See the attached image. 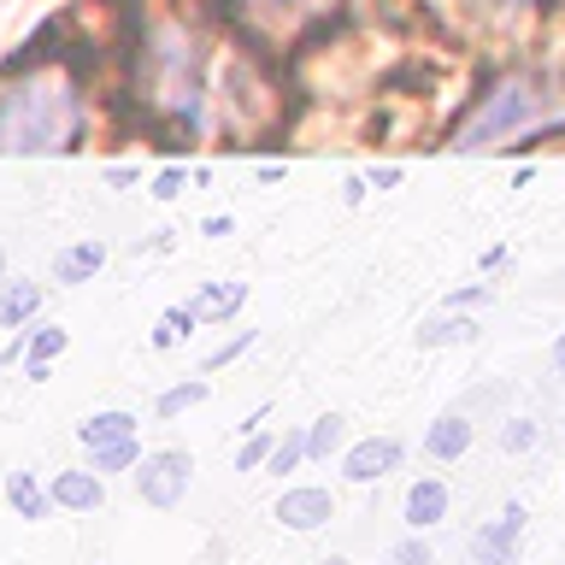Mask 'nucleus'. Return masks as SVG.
I'll return each instance as SVG.
<instances>
[{"label":"nucleus","instance_id":"nucleus-12","mask_svg":"<svg viewBox=\"0 0 565 565\" xmlns=\"http://www.w3.org/2000/svg\"><path fill=\"white\" fill-rule=\"evenodd\" d=\"M100 265H106V242H95V236H88V242L65 247V254L53 259V277H60V282H88V277L100 271Z\"/></svg>","mask_w":565,"mask_h":565},{"label":"nucleus","instance_id":"nucleus-2","mask_svg":"<svg viewBox=\"0 0 565 565\" xmlns=\"http://www.w3.org/2000/svg\"><path fill=\"white\" fill-rule=\"evenodd\" d=\"M542 118V88L536 77H507V83H494L483 100H477V113L454 130L459 148H494L501 136H519L530 130V124Z\"/></svg>","mask_w":565,"mask_h":565},{"label":"nucleus","instance_id":"nucleus-18","mask_svg":"<svg viewBox=\"0 0 565 565\" xmlns=\"http://www.w3.org/2000/svg\"><path fill=\"white\" fill-rule=\"evenodd\" d=\"M141 466V441L124 436V441H106V448H95V471H136Z\"/></svg>","mask_w":565,"mask_h":565},{"label":"nucleus","instance_id":"nucleus-8","mask_svg":"<svg viewBox=\"0 0 565 565\" xmlns=\"http://www.w3.org/2000/svg\"><path fill=\"white\" fill-rule=\"evenodd\" d=\"M47 494H53V507H65V512H95V507H106L100 471H60Z\"/></svg>","mask_w":565,"mask_h":565},{"label":"nucleus","instance_id":"nucleus-20","mask_svg":"<svg viewBox=\"0 0 565 565\" xmlns=\"http://www.w3.org/2000/svg\"><path fill=\"white\" fill-rule=\"evenodd\" d=\"M194 324H201V318H194L189 307H166V312H159V330H153V348H177Z\"/></svg>","mask_w":565,"mask_h":565},{"label":"nucleus","instance_id":"nucleus-25","mask_svg":"<svg viewBox=\"0 0 565 565\" xmlns=\"http://www.w3.org/2000/svg\"><path fill=\"white\" fill-rule=\"evenodd\" d=\"M247 348H254V330H242V335H236V342H224V348H212V353H206V371H218V365H230V360H236V353H247Z\"/></svg>","mask_w":565,"mask_h":565},{"label":"nucleus","instance_id":"nucleus-1","mask_svg":"<svg viewBox=\"0 0 565 565\" xmlns=\"http://www.w3.org/2000/svg\"><path fill=\"white\" fill-rule=\"evenodd\" d=\"M83 136V100L65 77H35L12 83L0 95V153H65Z\"/></svg>","mask_w":565,"mask_h":565},{"label":"nucleus","instance_id":"nucleus-6","mask_svg":"<svg viewBox=\"0 0 565 565\" xmlns=\"http://www.w3.org/2000/svg\"><path fill=\"white\" fill-rule=\"evenodd\" d=\"M330 519H335L330 489H282V501H277V524L282 530H324Z\"/></svg>","mask_w":565,"mask_h":565},{"label":"nucleus","instance_id":"nucleus-27","mask_svg":"<svg viewBox=\"0 0 565 565\" xmlns=\"http://www.w3.org/2000/svg\"><path fill=\"white\" fill-rule=\"evenodd\" d=\"M177 189H183V171H166V177H159V183H153V194H159V201H171Z\"/></svg>","mask_w":565,"mask_h":565},{"label":"nucleus","instance_id":"nucleus-3","mask_svg":"<svg viewBox=\"0 0 565 565\" xmlns=\"http://www.w3.org/2000/svg\"><path fill=\"white\" fill-rule=\"evenodd\" d=\"M189 477H194V459L183 448H159V454H141L136 489L148 507H177L189 494Z\"/></svg>","mask_w":565,"mask_h":565},{"label":"nucleus","instance_id":"nucleus-10","mask_svg":"<svg viewBox=\"0 0 565 565\" xmlns=\"http://www.w3.org/2000/svg\"><path fill=\"white\" fill-rule=\"evenodd\" d=\"M136 413H124V406H113V413H95V418H83L77 424V441H83V448L88 454H95V448H106V441H124V436H136Z\"/></svg>","mask_w":565,"mask_h":565},{"label":"nucleus","instance_id":"nucleus-22","mask_svg":"<svg viewBox=\"0 0 565 565\" xmlns=\"http://www.w3.org/2000/svg\"><path fill=\"white\" fill-rule=\"evenodd\" d=\"M536 418H507V430H501V448L507 454H530V448H536Z\"/></svg>","mask_w":565,"mask_h":565},{"label":"nucleus","instance_id":"nucleus-9","mask_svg":"<svg viewBox=\"0 0 565 565\" xmlns=\"http://www.w3.org/2000/svg\"><path fill=\"white\" fill-rule=\"evenodd\" d=\"M471 436H477V424L466 413H441L430 430H424V454L430 459H459V454H471Z\"/></svg>","mask_w":565,"mask_h":565},{"label":"nucleus","instance_id":"nucleus-13","mask_svg":"<svg viewBox=\"0 0 565 565\" xmlns=\"http://www.w3.org/2000/svg\"><path fill=\"white\" fill-rule=\"evenodd\" d=\"M242 300H247V282H206V289L189 300V312L201 318V324L206 318H236Z\"/></svg>","mask_w":565,"mask_h":565},{"label":"nucleus","instance_id":"nucleus-29","mask_svg":"<svg viewBox=\"0 0 565 565\" xmlns=\"http://www.w3.org/2000/svg\"><path fill=\"white\" fill-rule=\"evenodd\" d=\"M318 565H348V559H342V554H330V559H318Z\"/></svg>","mask_w":565,"mask_h":565},{"label":"nucleus","instance_id":"nucleus-21","mask_svg":"<svg viewBox=\"0 0 565 565\" xmlns=\"http://www.w3.org/2000/svg\"><path fill=\"white\" fill-rule=\"evenodd\" d=\"M388 565H436L430 542H424V530H413L406 542H395V547H388Z\"/></svg>","mask_w":565,"mask_h":565},{"label":"nucleus","instance_id":"nucleus-15","mask_svg":"<svg viewBox=\"0 0 565 565\" xmlns=\"http://www.w3.org/2000/svg\"><path fill=\"white\" fill-rule=\"evenodd\" d=\"M42 307V282H0V330H18Z\"/></svg>","mask_w":565,"mask_h":565},{"label":"nucleus","instance_id":"nucleus-14","mask_svg":"<svg viewBox=\"0 0 565 565\" xmlns=\"http://www.w3.org/2000/svg\"><path fill=\"white\" fill-rule=\"evenodd\" d=\"M7 501H12V512H18V519L42 524V519H47V507H53V494H47L42 483H35L30 471H12V477H7Z\"/></svg>","mask_w":565,"mask_h":565},{"label":"nucleus","instance_id":"nucleus-16","mask_svg":"<svg viewBox=\"0 0 565 565\" xmlns=\"http://www.w3.org/2000/svg\"><path fill=\"white\" fill-rule=\"evenodd\" d=\"M459 342H477L471 318H436V324L418 330V348H459Z\"/></svg>","mask_w":565,"mask_h":565},{"label":"nucleus","instance_id":"nucleus-19","mask_svg":"<svg viewBox=\"0 0 565 565\" xmlns=\"http://www.w3.org/2000/svg\"><path fill=\"white\" fill-rule=\"evenodd\" d=\"M212 395V383L206 377H194V383H177V388H166L159 395V418H177V413H189V406H201Z\"/></svg>","mask_w":565,"mask_h":565},{"label":"nucleus","instance_id":"nucleus-5","mask_svg":"<svg viewBox=\"0 0 565 565\" xmlns=\"http://www.w3.org/2000/svg\"><path fill=\"white\" fill-rule=\"evenodd\" d=\"M395 466H401V441L395 436L353 441V448L342 454V477H348V483H377V477H388Z\"/></svg>","mask_w":565,"mask_h":565},{"label":"nucleus","instance_id":"nucleus-26","mask_svg":"<svg viewBox=\"0 0 565 565\" xmlns=\"http://www.w3.org/2000/svg\"><path fill=\"white\" fill-rule=\"evenodd\" d=\"M483 300H489V289H483V282H477V289H459V295L448 300V307H483Z\"/></svg>","mask_w":565,"mask_h":565},{"label":"nucleus","instance_id":"nucleus-23","mask_svg":"<svg viewBox=\"0 0 565 565\" xmlns=\"http://www.w3.org/2000/svg\"><path fill=\"white\" fill-rule=\"evenodd\" d=\"M300 459H307V436L295 430V436H282V441H277V448H271V459H265V466H271V471L282 477V471H295Z\"/></svg>","mask_w":565,"mask_h":565},{"label":"nucleus","instance_id":"nucleus-17","mask_svg":"<svg viewBox=\"0 0 565 565\" xmlns=\"http://www.w3.org/2000/svg\"><path fill=\"white\" fill-rule=\"evenodd\" d=\"M342 430H348V418H342V413H324V418L307 430V459H330L335 448H342Z\"/></svg>","mask_w":565,"mask_h":565},{"label":"nucleus","instance_id":"nucleus-7","mask_svg":"<svg viewBox=\"0 0 565 565\" xmlns=\"http://www.w3.org/2000/svg\"><path fill=\"white\" fill-rule=\"evenodd\" d=\"M406 530H430V524H441L448 519V483L441 477H418L413 489H406Z\"/></svg>","mask_w":565,"mask_h":565},{"label":"nucleus","instance_id":"nucleus-11","mask_svg":"<svg viewBox=\"0 0 565 565\" xmlns=\"http://www.w3.org/2000/svg\"><path fill=\"white\" fill-rule=\"evenodd\" d=\"M65 348H71V335H65L60 324L35 330V335H30V348H24V377H30V383H47V365L60 360Z\"/></svg>","mask_w":565,"mask_h":565},{"label":"nucleus","instance_id":"nucleus-24","mask_svg":"<svg viewBox=\"0 0 565 565\" xmlns=\"http://www.w3.org/2000/svg\"><path fill=\"white\" fill-rule=\"evenodd\" d=\"M271 448H277V441L254 430V436H247V448L236 454V471H259V466H265V459H271Z\"/></svg>","mask_w":565,"mask_h":565},{"label":"nucleus","instance_id":"nucleus-4","mask_svg":"<svg viewBox=\"0 0 565 565\" xmlns=\"http://www.w3.org/2000/svg\"><path fill=\"white\" fill-rule=\"evenodd\" d=\"M524 519H530V512H524L519 501H507L483 530H471V565H519Z\"/></svg>","mask_w":565,"mask_h":565},{"label":"nucleus","instance_id":"nucleus-28","mask_svg":"<svg viewBox=\"0 0 565 565\" xmlns=\"http://www.w3.org/2000/svg\"><path fill=\"white\" fill-rule=\"evenodd\" d=\"M554 371H559V377H565V335H559V342H554Z\"/></svg>","mask_w":565,"mask_h":565}]
</instances>
